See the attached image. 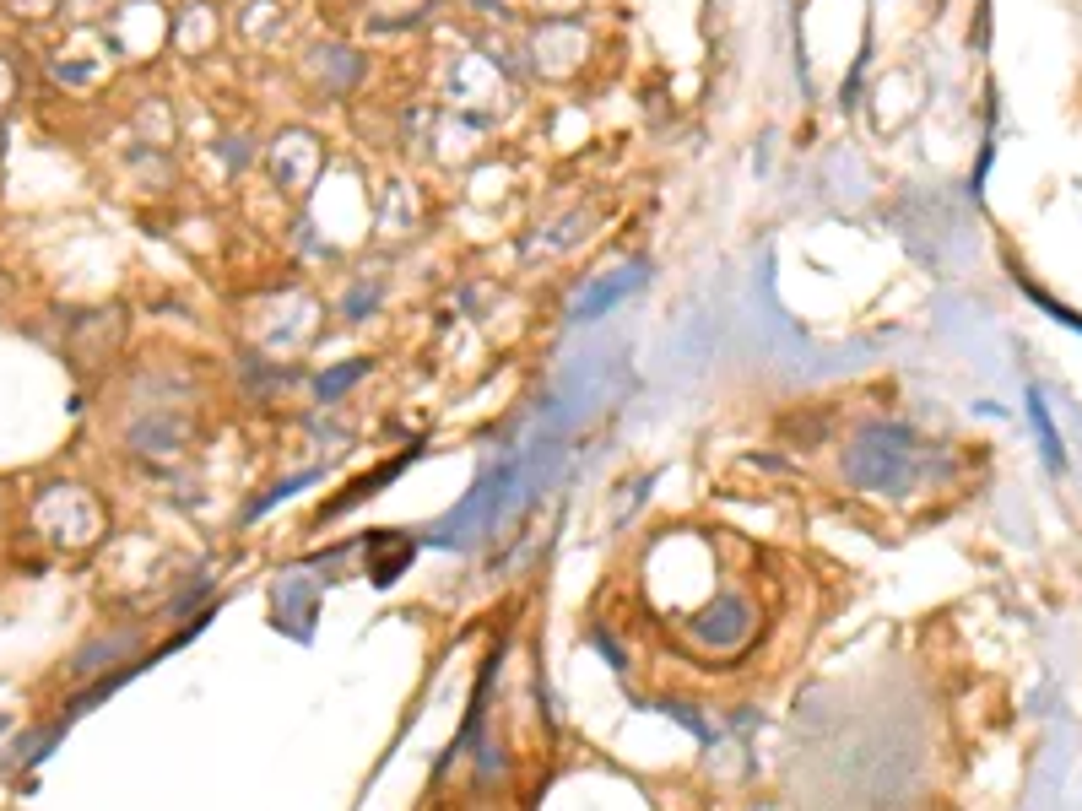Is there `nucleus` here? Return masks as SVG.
I'll use <instances>...</instances> for the list:
<instances>
[{
	"label": "nucleus",
	"instance_id": "nucleus-2",
	"mask_svg": "<svg viewBox=\"0 0 1082 811\" xmlns=\"http://www.w3.org/2000/svg\"><path fill=\"white\" fill-rule=\"evenodd\" d=\"M309 482H314V477H293V482H282V487H270V493H265V498L254 503V514H265L270 503H282V498H293V493H298V487H309Z\"/></svg>",
	"mask_w": 1082,
	"mask_h": 811
},
{
	"label": "nucleus",
	"instance_id": "nucleus-3",
	"mask_svg": "<svg viewBox=\"0 0 1082 811\" xmlns=\"http://www.w3.org/2000/svg\"><path fill=\"white\" fill-rule=\"evenodd\" d=\"M363 368H368V363H352V368H342V373H330V379H319V389H325V395H335V389H347V384H352V379H358Z\"/></svg>",
	"mask_w": 1082,
	"mask_h": 811
},
{
	"label": "nucleus",
	"instance_id": "nucleus-1",
	"mask_svg": "<svg viewBox=\"0 0 1082 811\" xmlns=\"http://www.w3.org/2000/svg\"><path fill=\"white\" fill-rule=\"evenodd\" d=\"M1029 422H1034V433H1039L1045 465H1050V470H1066V449H1061V438H1055V422H1050V406H1045V395H1039V389L1029 395Z\"/></svg>",
	"mask_w": 1082,
	"mask_h": 811
}]
</instances>
